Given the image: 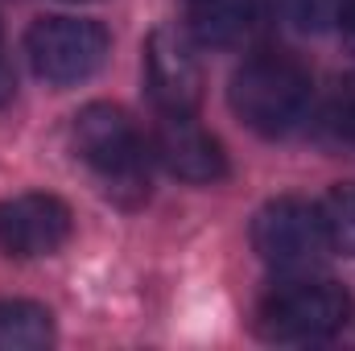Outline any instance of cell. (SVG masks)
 I'll use <instances>...</instances> for the list:
<instances>
[{
	"instance_id": "obj_9",
	"label": "cell",
	"mask_w": 355,
	"mask_h": 351,
	"mask_svg": "<svg viewBox=\"0 0 355 351\" xmlns=\"http://www.w3.org/2000/svg\"><path fill=\"white\" fill-rule=\"evenodd\" d=\"M265 0H194L190 8V33L198 46L232 50L252 42L265 29Z\"/></svg>"
},
{
	"instance_id": "obj_13",
	"label": "cell",
	"mask_w": 355,
	"mask_h": 351,
	"mask_svg": "<svg viewBox=\"0 0 355 351\" xmlns=\"http://www.w3.org/2000/svg\"><path fill=\"white\" fill-rule=\"evenodd\" d=\"M327 132L343 145H355V87H343L327 103Z\"/></svg>"
},
{
	"instance_id": "obj_15",
	"label": "cell",
	"mask_w": 355,
	"mask_h": 351,
	"mask_svg": "<svg viewBox=\"0 0 355 351\" xmlns=\"http://www.w3.org/2000/svg\"><path fill=\"white\" fill-rule=\"evenodd\" d=\"M12 95H17V79H12V71L0 62V112L12 103Z\"/></svg>"
},
{
	"instance_id": "obj_6",
	"label": "cell",
	"mask_w": 355,
	"mask_h": 351,
	"mask_svg": "<svg viewBox=\"0 0 355 351\" xmlns=\"http://www.w3.org/2000/svg\"><path fill=\"white\" fill-rule=\"evenodd\" d=\"M71 207L58 194H12L0 203V252L29 261V257H50L71 240Z\"/></svg>"
},
{
	"instance_id": "obj_8",
	"label": "cell",
	"mask_w": 355,
	"mask_h": 351,
	"mask_svg": "<svg viewBox=\"0 0 355 351\" xmlns=\"http://www.w3.org/2000/svg\"><path fill=\"white\" fill-rule=\"evenodd\" d=\"M149 149H153V157L178 182L211 186V182L227 178V153H223V145L202 124H194V116H166L162 112V124L153 128V145Z\"/></svg>"
},
{
	"instance_id": "obj_5",
	"label": "cell",
	"mask_w": 355,
	"mask_h": 351,
	"mask_svg": "<svg viewBox=\"0 0 355 351\" xmlns=\"http://www.w3.org/2000/svg\"><path fill=\"white\" fill-rule=\"evenodd\" d=\"M252 248L268 268H281V273L310 268L331 248L322 207H314L306 198H272V203H265L257 211V219H252Z\"/></svg>"
},
{
	"instance_id": "obj_1",
	"label": "cell",
	"mask_w": 355,
	"mask_h": 351,
	"mask_svg": "<svg viewBox=\"0 0 355 351\" xmlns=\"http://www.w3.org/2000/svg\"><path fill=\"white\" fill-rule=\"evenodd\" d=\"M227 103L252 132L285 137L306 120L314 103V79L289 54H257L232 75Z\"/></svg>"
},
{
	"instance_id": "obj_3",
	"label": "cell",
	"mask_w": 355,
	"mask_h": 351,
	"mask_svg": "<svg viewBox=\"0 0 355 351\" xmlns=\"http://www.w3.org/2000/svg\"><path fill=\"white\" fill-rule=\"evenodd\" d=\"M352 318V293L331 277H293L261 302V335L272 343H322Z\"/></svg>"
},
{
	"instance_id": "obj_11",
	"label": "cell",
	"mask_w": 355,
	"mask_h": 351,
	"mask_svg": "<svg viewBox=\"0 0 355 351\" xmlns=\"http://www.w3.org/2000/svg\"><path fill=\"white\" fill-rule=\"evenodd\" d=\"M343 4H347V0H277L285 25L297 29V33H327V29H339Z\"/></svg>"
},
{
	"instance_id": "obj_2",
	"label": "cell",
	"mask_w": 355,
	"mask_h": 351,
	"mask_svg": "<svg viewBox=\"0 0 355 351\" xmlns=\"http://www.w3.org/2000/svg\"><path fill=\"white\" fill-rule=\"evenodd\" d=\"M71 141H75V153L116 198L137 203L149 194V149L124 108L87 103L71 124Z\"/></svg>"
},
{
	"instance_id": "obj_7",
	"label": "cell",
	"mask_w": 355,
	"mask_h": 351,
	"mask_svg": "<svg viewBox=\"0 0 355 351\" xmlns=\"http://www.w3.org/2000/svg\"><path fill=\"white\" fill-rule=\"evenodd\" d=\"M145 87L166 116H194L202 103V67L178 29H153L145 42Z\"/></svg>"
},
{
	"instance_id": "obj_10",
	"label": "cell",
	"mask_w": 355,
	"mask_h": 351,
	"mask_svg": "<svg viewBox=\"0 0 355 351\" xmlns=\"http://www.w3.org/2000/svg\"><path fill=\"white\" fill-rule=\"evenodd\" d=\"M54 343V318L37 302H0V351H42Z\"/></svg>"
},
{
	"instance_id": "obj_4",
	"label": "cell",
	"mask_w": 355,
	"mask_h": 351,
	"mask_svg": "<svg viewBox=\"0 0 355 351\" xmlns=\"http://www.w3.org/2000/svg\"><path fill=\"white\" fill-rule=\"evenodd\" d=\"M107 29L87 17H42L25 33V58L50 87H75L107 62Z\"/></svg>"
},
{
	"instance_id": "obj_12",
	"label": "cell",
	"mask_w": 355,
	"mask_h": 351,
	"mask_svg": "<svg viewBox=\"0 0 355 351\" xmlns=\"http://www.w3.org/2000/svg\"><path fill=\"white\" fill-rule=\"evenodd\" d=\"M322 219H327V236L331 248L355 257V186L331 190V198L322 203Z\"/></svg>"
},
{
	"instance_id": "obj_14",
	"label": "cell",
	"mask_w": 355,
	"mask_h": 351,
	"mask_svg": "<svg viewBox=\"0 0 355 351\" xmlns=\"http://www.w3.org/2000/svg\"><path fill=\"white\" fill-rule=\"evenodd\" d=\"M339 29H343V42H347V50L355 54V0L343 4V17H339Z\"/></svg>"
}]
</instances>
